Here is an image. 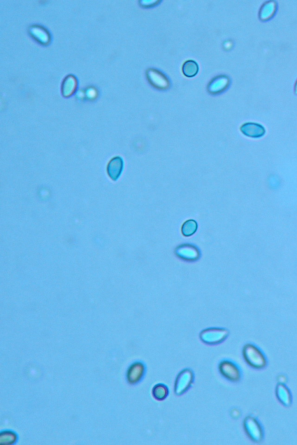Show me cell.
<instances>
[{"label":"cell","mask_w":297,"mask_h":445,"mask_svg":"<svg viewBox=\"0 0 297 445\" xmlns=\"http://www.w3.org/2000/svg\"><path fill=\"white\" fill-rule=\"evenodd\" d=\"M242 356L248 366L256 370L263 369L267 364L265 354L256 346L248 344L242 348Z\"/></svg>","instance_id":"6da1fadb"},{"label":"cell","mask_w":297,"mask_h":445,"mask_svg":"<svg viewBox=\"0 0 297 445\" xmlns=\"http://www.w3.org/2000/svg\"><path fill=\"white\" fill-rule=\"evenodd\" d=\"M218 370L220 376L231 382H238L242 380V372L240 366L234 360L224 358L220 361Z\"/></svg>","instance_id":"7a4b0ae2"},{"label":"cell","mask_w":297,"mask_h":445,"mask_svg":"<svg viewBox=\"0 0 297 445\" xmlns=\"http://www.w3.org/2000/svg\"><path fill=\"white\" fill-rule=\"evenodd\" d=\"M195 374L191 368H184L177 374L174 386V392L176 396H182L192 388Z\"/></svg>","instance_id":"3957f363"},{"label":"cell","mask_w":297,"mask_h":445,"mask_svg":"<svg viewBox=\"0 0 297 445\" xmlns=\"http://www.w3.org/2000/svg\"><path fill=\"white\" fill-rule=\"evenodd\" d=\"M230 331L223 328H208L201 331L199 334L202 342L208 346L222 344L229 336Z\"/></svg>","instance_id":"277c9868"},{"label":"cell","mask_w":297,"mask_h":445,"mask_svg":"<svg viewBox=\"0 0 297 445\" xmlns=\"http://www.w3.org/2000/svg\"><path fill=\"white\" fill-rule=\"evenodd\" d=\"M146 373L147 366L146 362L142 360H136L130 364L126 371V381L132 386L138 384L146 378Z\"/></svg>","instance_id":"5b68a950"},{"label":"cell","mask_w":297,"mask_h":445,"mask_svg":"<svg viewBox=\"0 0 297 445\" xmlns=\"http://www.w3.org/2000/svg\"><path fill=\"white\" fill-rule=\"evenodd\" d=\"M176 254L180 260L188 262L197 261L201 256L200 251L198 248L190 244H182L177 247Z\"/></svg>","instance_id":"8992f818"},{"label":"cell","mask_w":297,"mask_h":445,"mask_svg":"<svg viewBox=\"0 0 297 445\" xmlns=\"http://www.w3.org/2000/svg\"><path fill=\"white\" fill-rule=\"evenodd\" d=\"M244 428L246 434L254 442H258L262 440L263 431L260 422L254 418L249 416L245 418Z\"/></svg>","instance_id":"52a82bcc"},{"label":"cell","mask_w":297,"mask_h":445,"mask_svg":"<svg viewBox=\"0 0 297 445\" xmlns=\"http://www.w3.org/2000/svg\"><path fill=\"white\" fill-rule=\"evenodd\" d=\"M148 82L152 86L160 90H166L169 88L170 82L166 76L160 71L156 69H150L147 72Z\"/></svg>","instance_id":"ba28073f"},{"label":"cell","mask_w":297,"mask_h":445,"mask_svg":"<svg viewBox=\"0 0 297 445\" xmlns=\"http://www.w3.org/2000/svg\"><path fill=\"white\" fill-rule=\"evenodd\" d=\"M230 84V79L226 76H220L214 78L208 86L210 94H222L228 89Z\"/></svg>","instance_id":"9c48e42d"},{"label":"cell","mask_w":297,"mask_h":445,"mask_svg":"<svg viewBox=\"0 0 297 445\" xmlns=\"http://www.w3.org/2000/svg\"><path fill=\"white\" fill-rule=\"evenodd\" d=\"M30 34L32 38L42 44H47L50 41V36L48 32L42 27L37 26L32 27L30 28Z\"/></svg>","instance_id":"30bf717a"},{"label":"cell","mask_w":297,"mask_h":445,"mask_svg":"<svg viewBox=\"0 0 297 445\" xmlns=\"http://www.w3.org/2000/svg\"><path fill=\"white\" fill-rule=\"evenodd\" d=\"M170 394L168 386L164 384H155L152 390V396L155 400H164Z\"/></svg>","instance_id":"8fae6325"},{"label":"cell","mask_w":297,"mask_h":445,"mask_svg":"<svg viewBox=\"0 0 297 445\" xmlns=\"http://www.w3.org/2000/svg\"><path fill=\"white\" fill-rule=\"evenodd\" d=\"M277 5L274 2H268L262 6L260 10V18L267 20L272 17L276 12Z\"/></svg>","instance_id":"7c38bea8"},{"label":"cell","mask_w":297,"mask_h":445,"mask_svg":"<svg viewBox=\"0 0 297 445\" xmlns=\"http://www.w3.org/2000/svg\"><path fill=\"white\" fill-rule=\"evenodd\" d=\"M77 87V80L73 76H68L64 79L62 85V94L64 96H70L74 92Z\"/></svg>","instance_id":"4fadbf2b"},{"label":"cell","mask_w":297,"mask_h":445,"mask_svg":"<svg viewBox=\"0 0 297 445\" xmlns=\"http://www.w3.org/2000/svg\"><path fill=\"white\" fill-rule=\"evenodd\" d=\"M276 392L278 400H280L282 404L286 406H288L291 404V394L286 386L282 384L278 385Z\"/></svg>","instance_id":"5bb4252c"},{"label":"cell","mask_w":297,"mask_h":445,"mask_svg":"<svg viewBox=\"0 0 297 445\" xmlns=\"http://www.w3.org/2000/svg\"><path fill=\"white\" fill-rule=\"evenodd\" d=\"M241 130L245 136H256V134H258L262 132L264 128L262 126L258 125V124L247 123L244 124V125L241 127Z\"/></svg>","instance_id":"9a60e30c"},{"label":"cell","mask_w":297,"mask_h":445,"mask_svg":"<svg viewBox=\"0 0 297 445\" xmlns=\"http://www.w3.org/2000/svg\"><path fill=\"white\" fill-rule=\"evenodd\" d=\"M184 76L188 78H193L196 76L199 70L198 65L194 60H190L184 62L182 68Z\"/></svg>","instance_id":"2e32d148"},{"label":"cell","mask_w":297,"mask_h":445,"mask_svg":"<svg viewBox=\"0 0 297 445\" xmlns=\"http://www.w3.org/2000/svg\"><path fill=\"white\" fill-rule=\"evenodd\" d=\"M17 440L16 434L13 432L6 431L0 434V444L2 445H12L15 444Z\"/></svg>","instance_id":"e0dca14e"},{"label":"cell","mask_w":297,"mask_h":445,"mask_svg":"<svg viewBox=\"0 0 297 445\" xmlns=\"http://www.w3.org/2000/svg\"><path fill=\"white\" fill-rule=\"evenodd\" d=\"M198 228L197 222L194 220H187L184 222L182 232L184 236H190L196 232Z\"/></svg>","instance_id":"ac0fdd59"},{"label":"cell","mask_w":297,"mask_h":445,"mask_svg":"<svg viewBox=\"0 0 297 445\" xmlns=\"http://www.w3.org/2000/svg\"><path fill=\"white\" fill-rule=\"evenodd\" d=\"M86 96H88V97L90 98V99H93V98H96V90L94 88L88 90V92H86Z\"/></svg>","instance_id":"d6986e66"},{"label":"cell","mask_w":297,"mask_h":445,"mask_svg":"<svg viewBox=\"0 0 297 445\" xmlns=\"http://www.w3.org/2000/svg\"><path fill=\"white\" fill-rule=\"evenodd\" d=\"M295 92H296V93L297 94V81H296V86H295Z\"/></svg>","instance_id":"ffe728a7"}]
</instances>
